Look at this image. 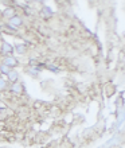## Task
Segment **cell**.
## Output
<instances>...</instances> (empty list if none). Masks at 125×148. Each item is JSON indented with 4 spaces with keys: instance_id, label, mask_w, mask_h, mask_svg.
<instances>
[{
    "instance_id": "1",
    "label": "cell",
    "mask_w": 125,
    "mask_h": 148,
    "mask_svg": "<svg viewBox=\"0 0 125 148\" xmlns=\"http://www.w3.org/2000/svg\"><path fill=\"white\" fill-rule=\"evenodd\" d=\"M4 63H5V66H15L16 65V61L11 57H8V58L4 59Z\"/></svg>"
},
{
    "instance_id": "2",
    "label": "cell",
    "mask_w": 125,
    "mask_h": 148,
    "mask_svg": "<svg viewBox=\"0 0 125 148\" xmlns=\"http://www.w3.org/2000/svg\"><path fill=\"white\" fill-rule=\"evenodd\" d=\"M11 24L12 26H19V24H22V19L18 16H14V18H11Z\"/></svg>"
},
{
    "instance_id": "3",
    "label": "cell",
    "mask_w": 125,
    "mask_h": 148,
    "mask_svg": "<svg viewBox=\"0 0 125 148\" xmlns=\"http://www.w3.org/2000/svg\"><path fill=\"white\" fill-rule=\"evenodd\" d=\"M12 90L16 92V93H22L23 92V86L20 85V84H15V85L12 86Z\"/></svg>"
},
{
    "instance_id": "4",
    "label": "cell",
    "mask_w": 125,
    "mask_h": 148,
    "mask_svg": "<svg viewBox=\"0 0 125 148\" xmlns=\"http://www.w3.org/2000/svg\"><path fill=\"white\" fill-rule=\"evenodd\" d=\"M3 51H4V53H8V54H10V53L12 51L11 45H8V43H4V45H3Z\"/></svg>"
},
{
    "instance_id": "5",
    "label": "cell",
    "mask_w": 125,
    "mask_h": 148,
    "mask_svg": "<svg viewBox=\"0 0 125 148\" xmlns=\"http://www.w3.org/2000/svg\"><path fill=\"white\" fill-rule=\"evenodd\" d=\"M8 78H10L11 81H16V78H18L16 71H10V73H8Z\"/></svg>"
},
{
    "instance_id": "6",
    "label": "cell",
    "mask_w": 125,
    "mask_h": 148,
    "mask_svg": "<svg viewBox=\"0 0 125 148\" xmlns=\"http://www.w3.org/2000/svg\"><path fill=\"white\" fill-rule=\"evenodd\" d=\"M24 50H26V46H24V45L16 46V51H18V53H20V54H22V53H24Z\"/></svg>"
},
{
    "instance_id": "7",
    "label": "cell",
    "mask_w": 125,
    "mask_h": 148,
    "mask_svg": "<svg viewBox=\"0 0 125 148\" xmlns=\"http://www.w3.org/2000/svg\"><path fill=\"white\" fill-rule=\"evenodd\" d=\"M0 70H1V73H5V74L10 73V69H8V66H0Z\"/></svg>"
},
{
    "instance_id": "8",
    "label": "cell",
    "mask_w": 125,
    "mask_h": 148,
    "mask_svg": "<svg viewBox=\"0 0 125 148\" xmlns=\"http://www.w3.org/2000/svg\"><path fill=\"white\" fill-rule=\"evenodd\" d=\"M12 14H14V11H12V10H7V11H5V15H7V16H11V18H14V15H12Z\"/></svg>"
},
{
    "instance_id": "9",
    "label": "cell",
    "mask_w": 125,
    "mask_h": 148,
    "mask_svg": "<svg viewBox=\"0 0 125 148\" xmlns=\"http://www.w3.org/2000/svg\"><path fill=\"white\" fill-rule=\"evenodd\" d=\"M4 88H5V82L3 79H0V89H4Z\"/></svg>"
}]
</instances>
